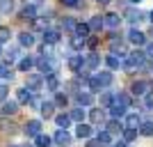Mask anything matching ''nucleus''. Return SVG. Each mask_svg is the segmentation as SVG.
<instances>
[{"label": "nucleus", "mask_w": 153, "mask_h": 147, "mask_svg": "<svg viewBox=\"0 0 153 147\" xmlns=\"http://www.w3.org/2000/svg\"><path fill=\"white\" fill-rule=\"evenodd\" d=\"M119 23H121V16L119 14H114V12H110V14H105L103 16V26H108V28H119Z\"/></svg>", "instance_id": "8"}, {"label": "nucleus", "mask_w": 153, "mask_h": 147, "mask_svg": "<svg viewBox=\"0 0 153 147\" xmlns=\"http://www.w3.org/2000/svg\"><path fill=\"white\" fill-rule=\"evenodd\" d=\"M73 32H76V37H80V39H87V37H89V26H87V23H76V30H73Z\"/></svg>", "instance_id": "22"}, {"label": "nucleus", "mask_w": 153, "mask_h": 147, "mask_svg": "<svg viewBox=\"0 0 153 147\" xmlns=\"http://www.w3.org/2000/svg\"><path fill=\"white\" fill-rule=\"evenodd\" d=\"M44 41L48 46H51V44H57V41H59V32L57 30H48V28H46V30H44Z\"/></svg>", "instance_id": "16"}, {"label": "nucleus", "mask_w": 153, "mask_h": 147, "mask_svg": "<svg viewBox=\"0 0 153 147\" xmlns=\"http://www.w3.org/2000/svg\"><path fill=\"white\" fill-rule=\"evenodd\" d=\"M89 120H91V124H103V120H105L103 108H94V110L89 113Z\"/></svg>", "instance_id": "25"}, {"label": "nucleus", "mask_w": 153, "mask_h": 147, "mask_svg": "<svg viewBox=\"0 0 153 147\" xmlns=\"http://www.w3.org/2000/svg\"><path fill=\"white\" fill-rule=\"evenodd\" d=\"M0 78H2V81H12L14 78V71H12V64L9 62L0 64Z\"/></svg>", "instance_id": "23"}, {"label": "nucleus", "mask_w": 153, "mask_h": 147, "mask_svg": "<svg viewBox=\"0 0 153 147\" xmlns=\"http://www.w3.org/2000/svg\"><path fill=\"white\" fill-rule=\"evenodd\" d=\"M0 101H7V87L0 85Z\"/></svg>", "instance_id": "49"}, {"label": "nucleus", "mask_w": 153, "mask_h": 147, "mask_svg": "<svg viewBox=\"0 0 153 147\" xmlns=\"http://www.w3.org/2000/svg\"><path fill=\"white\" fill-rule=\"evenodd\" d=\"M82 67H85V58L82 55H73V58L69 60V69L71 71H82Z\"/></svg>", "instance_id": "14"}, {"label": "nucleus", "mask_w": 153, "mask_h": 147, "mask_svg": "<svg viewBox=\"0 0 153 147\" xmlns=\"http://www.w3.org/2000/svg\"><path fill=\"white\" fill-rule=\"evenodd\" d=\"M96 140H98V145H101V147H108V145H112V136H110L105 129H101L98 136H96Z\"/></svg>", "instance_id": "19"}, {"label": "nucleus", "mask_w": 153, "mask_h": 147, "mask_svg": "<svg viewBox=\"0 0 153 147\" xmlns=\"http://www.w3.org/2000/svg\"><path fill=\"white\" fill-rule=\"evenodd\" d=\"M53 108H55V106H53L51 101H44V103H41V108H39V110H41V115H44L46 120H48V117H53V113H55V110H53Z\"/></svg>", "instance_id": "32"}, {"label": "nucleus", "mask_w": 153, "mask_h": 147, "mask_svg": "<svg viewBox=\"0 0 153 147\" xmlns=\"http://www.w3.org/2000/svg\"><path fill=\"white\" fill-rule=\"evenodd\" d=\"M133 2H140V0H133Z\"/></svg>", "instance_id": "54"}, {"label": "nucleus", "mask_w": 153, "mask_h": 147, "mask_svg": "<svg viewBox=\"0 0 153 147\" xmlns=\"http://www.w3.org/2000/svg\"><path fill=\"white\" fill-rule=\"evenodd\" d=\"M32 67H34V60H32L30 55H27V58H21V60H19V69H21V71H25V74H27Z\"/></svg>", "instance_id": "30"}, {"label": "nucleus", "mask_w": 153, "mask_h": 147, "mask_svg": "<svg viewBox=\"0 0 153 147\" xmlns=\"http://www.w3.org/2000/svg\"><path fill=\"white\" fill-rule=\"evenodd\" d=\"M105 64H108L110 69H117V67L121 64V60H119V58H114V55H108V58H105Z\"/></svg>", "instance_id": "39"}, {"label": "nucleus", "mask_w": 153, "mask_h": 147, "mask_svg": "<svg viewBox=\"0 0 153 147\" xmlns=\"http://www.w3.org/2000/svg\"><path fill=\"white\" fill-rule=\"evenodd\" d=\"M32 101V92H27L25 87L16 90V103H30Z\"/></svg>", "instance_id": "18"}, {"label": "nucleus", "mask_w": 153, "mask_h": 147, "mask_svg": "<svg viewBox=\"0 0 153 147\" xmlns=\"http://www.w3.org/2000/svg\"><path fill=\"white\" fill-rule=\"evenodd\" d=\"M140 127H142V117L137 115V113H130V115L126 117V127L123 129H135V131H137Z\"/></svg>", "instance_id": "10"}, {"label": "nucleus", "mask_w": 153, "mask_h": 147, "mask_svg": "<svg viewBox=\"0 0 153 147\" xmlns=\"http://www.w3.org/2000/svg\"><path fill=\"white\" fill-rule=\"evenodd\" d=\"M96 2H98V5H103V7H105V5H110V0H96Z\"/></svg>", "instance_id": "51"}, {"label": "nucleus", "mask_w": 153, "mask_h": 147, "mask_svg": "<svg viewBox=\"0 0 153 147\" xmlns=\"http://www.w3.org/2000/svg\"><path fill=\"white\" fill-rule=\"evenodd\" d=\"M23 133L30 136V138H37V136L41 133V122H39V120H30V122H25V127H23Z\"/></svg>", "instance_id": "2"}, {"label": "nucleus", "mask_w": 153, "mask_h": 147, "mask_svg": "<svg viewBox=\"0 0 153 147\" xmlns=\"http://www.w3.org/2000/svg\"><path fill=\"white\" fill-rule=\"evenodd\" d=\"M144 101H146V108H153V92H149V94L144 96Z\"/></svg>", "instance_id": "47"}, {"label": "nucleus", "mask_w": 153, "mask_h": 147, "mask_svg": "<svg viewBox=\"0 0 153 147\" xmlns=\"http://www.w3.org/2000/svg\"><path fill=\"white\" fill-rule=\"evenodd\" d=\"M76 101L80 103V106H91V103H94V94H91V92H78Z\"/></svg>", "instance_id": "13"}, {"label": "nucleus", "mask_w": 153, "mask_h": 147, "mask_svg": "<svg viewBox=\"0 0 153 147\" xmlns=\"http://www.w3.org/2000/svg\"><path fill=\"white\" fill-rule=\"evenodd\" d=\"M140 131L144 136H153V122H144V124L140 127Z\"/></svg>", "instance_id": "41"}, {"label": "nucleus", "mask_w": 153, "mask_h": 147, "mask_svg": "<svg viewBox=\"0 0 153 147\" xmlns=\"http://www.w3.org/2000/svg\"><path fill=\"white\" fill-rule=\"evenodd\" d=\"M53 140L57 142V145H71V133L69 131H64V129H57V133L53 136Z\"/></svg>", "instance_id": "9"}, {"label": "nucleus", "mask_w": 153, "mask_h": 147, "mask_svg": "<svg viewBox=\"0 0 153 147\" xmlns=\"http://www.w3.org/2000/svg\"><path fill=\"white\" fill-rule=\"evenodd\" d=\"M110 115H112V120H121V117L126 115V108H121V106L112 103V106H110Z\"/></svg>", "instance_id": "29"}, {"label": "nucleus", "mask_w": 153, "mask_h": 147, "mask_svg": "<svg viewBox=\"0 0 153 147\" xmlns=\"http://www.w3.org/2000/svg\"><path fill=\"white\" fill-rule=\"evenodd\" d=\"M55 124H57L59 129H64V131H66V129H69V124H71V117L66 115V113H62V115L55 117Z\"/></svg>", "instance_id": "28"}, {"label": "nucleus", "mask_w": 153, "mask_h": 147, "mask_svg": "<svg viewBox=\"0 0 153 147\" xmlns=\"http://www.w3.org/2000/svg\"><path fill=\"white\" fill-rule=\"evenodd\" d=\"M34 28H39V30H46V19H34Z\"/></svg>", "instance_id": "46"}, {"label": "nucleus", "mask_w": 153, "mask_h": 147, "mask_svg": "<svg viewBox=\"0 0 153 147\" xmlns=\"http://www.w3.org/2000/svg\"><path fill=\"white\" fill-rule=\"evenodd\" d=\"M128 41H130V44H135L137 48H140V46L146 44V35H144V32H140L137 28H133V30L128 32Z\"/></svg>", "instance_id": "3"}, {"label": "nucleus", "mask_w": 153, "mask_h": 147, "mask_svg": "<svg viewBox=\"0 0 153 147\" xmlns=\"http://www.w3.org/2000/svg\"><path fill=\"white\" fill-rule=\"evenodd\" d=\"M23 147H34V145H23Z\"/></svg>", "instance_id": "53"}, {"label": "nucleus", "mask_w": 153, "mask_h": 147, "mask_svg": "<svg viewBox=\"0 0 153 147\" xmlns=\"http://www.w3.org/2000/svg\"><path fill=\"white\" fill-rule=\"evenodd\" d=\"M19 44L25 46V48L34 46V35H32V32H21V35H19Z\"/></svg>", "instance_id": "17"}, {"label": "nucleus", "mask_w": 153, "mask_h": 147, "mask_svg": "<svg viewBox=\"0 0 153 147\" xmlns=\"http://www.w3.org/2000/svg\"><path fill=\"white\" fill-rule=\"evenodd\" d=\"M87 147H101V145H98V140H89V142H87Z\"/></svg>", "instance_id": "50"}, {"label": "nucleus", "mask_w": 153, "mask_h": 147, "mask_svg": "<svg viewBox=\"0 0 153 147\" xmlns=\"http://www.w3.org/2000/svg\"><path fill=\"white\" fill-rule=\"evenodd\" d=\"M110 51L114 58H126L128 51H126V44H123L121 39H117V35H112V41H110Z\"/></svg>", "instance_id": "1"}, {"label": "nucleus", "mask_w": 153, "mask_h": 147, "mask_svg": "<svg viewBox=\"0 0 153 147\" xmlns=\"http://www.w3.org/2000/svg\"><path fill=\"white\" fill-rule=\"evenodd\" d=\"M126 19L130 21L133 26H137L140 21H144V19H146V14H144V12H140V9H133V7H130V9H126Z\"/></svg>", "instance_id": "6"}, {"label": "nucleus", "mask_w": 153, "mask_h": 147, "mask_svg": "<svg viewBox=\"0 0 153 147\" xmlns=\"http://www.w3.org/2000/svg\"><path fill=\"white\" fill-rule=\"evenodd\" d=\"M16 58H19V48H9V51H7V62L12 64Z\"/></svg>", "instance_id": "43"}, {"label": "nucleus", "mask_w": 153, "mask_h": 147, "mask_svg": "<svg viewBox=\"0 0 153 147\" xmlns=\"http://www.w3.org/2000/svg\"><path fill=\"white\" fill-rule=\"evenodd\" d=\"M98 64H101V55H98V53H89V58L85 60V67H87V69H96Z\"/></svg>", "instance_id": "24"}, {"label": "nucleus", "mask_w": 153, "mask_h": 147, "mask_svg": "<svg viewBox=\"0 0 153 147\" xmlns=\"http://www.w3.org/2000/svg\"><path fill=\"white\" fill-rule=\"evenodd\" d=\"M14 12V0H0V14H12Z\"/></svg>", "instance_id": "33"}, {"label": "nucleus", "mask_w": 153, "mask_h": 147, "mask_svg": "<svg viewBox=\"0 0 153 147\" xmlns=\"http://www.w3.org/2000/svg\"><path fill=\"white\" fill-rule=\"evenodd\" d=\"M21 19H23V21H34V19H37V7L25 5L23 9H21Z\"/></svg>", "instance_id": "15"}, {"label": "nucleus", "mask_w": 153, "mask_h": 147, "mask_svg": "<svg viewBox=\"0 0 153 147\" xmlns=\"http://www.w3.org/2000/svg\"><path fill=\"white\" fill-rule=\"evenodd\" d=\"M62 5H66V7H80V5H82V0H62Z\"/></svg>", "instance_id": "44"}, {"label": "nucleus", "mask_w": 153, "mask_h": 147, "mask_svg": "<svg viewBox=\"0 0 153 147\" xmlns=\"http://www.w3.org/2000/svg\"><path fill=\"white\" fill-rule=\"evenodd\" d=\"M144 55H146V58H153V41H151V44H146V51H144Z\"/></svg>", "instance_id": "48"}, {"label": "nucleus", "mask_w": 153, "mask_h": 147, "mask_svg": "<svg viewBox=\"0 0 153 147\" xmlns=\"http://www.w3.org/2000/svg\"><path fill=\"white\" fill-rule=\"evenodd\" d=\"M91 133H94V129H91V127H87L85 122L76 127V136H78V138H89Z\"/></svg>", "instance_id": "21"}, {"label": "nucleus", "mask_w": 153, "mask_h": 147, "mask_svg": "<svg viewBox=\"0 0 153 147\" xmlns=\"http://www.w3.org/2000/svg\"><path fill=\"white\" fill-rule=\"evenodd\" d=\"M149 19H151V23H153V12H151V14H149Z\"/></svg>", "instance_id": "52"}, {"label": "nucleus", "mask_w": 153, "mask_h": 147, "mask_svg": "<svg viewBox=\"0 0 153 147\" xmlns=\"http://www.w3.org/2000/svg\"><path fill=\"white\" fill-rule=\"evenodd\" d=\"M64 28H66L69 32H73V30H76V21H73V19H66V21H64Z\"/></svg>", "instance_id": "45"}, {"label": "nucleus", "mask_w": 153, "mask_h": 147, "mask_svg": "<svg viewBox=\"0 0 153 147\" xmlns=\"http://www.w3.org/2000/svg\"><path fill=\"white\" fill-rule=\"evenodd\" d=\"M41 85H44V78H41V76H37V74H27V81H25V90H27V92H37Z\"/></svg>", "instance_id": "4"}, {"label": "nucleus", "mask_w": 153, "mask_h": 147, "mask_svg": "<svg viewBox=\"0 0 153 147\" xmlns=\"http://www.w3.org/2000/svg\"><path fill=\"white\" fill-rule=\"evenodd\" d=\"M51 142H53V138L46 136V133H39L37 138H34V145L37 147H51Z\"/></svg>", "instance_id": "27"}, {"label": "nucleus", "mask_w": 153, "mask_h": 147, "mask_svg": "<svg viewBox=\"0 0 153 147\" xmlns=\"http://www.w3.org/2000/svg\"><path fill=\"white\" fill-rule=\"evenodd\" d=\"M105 131H108L110 136H112V133H123V124H121L119 120H110V122H108V129H105Z\"/></svg>", "instance_id": "20"}, {"label": "nucleus", "mask_w": 153, "mask_h": 147, "mask_svg": "<svg viewBox=\"0 0 153 147\" xmlns=\"http://www.w3.org/2000/svg\"><path fill=\"white\" fill-rule=\"evenodd\" d=\"M151 87H153V85L149 83V81H135L130 90H133V94H137V96H146Z\"/></svg>", "instance_id": "5"}, {"label": "nucleus", "mask_w": 153, "mask_h": 147, "mask_svg": "<svg viewBox=\"0 0 153 147\" xmlns=\"http://www.w3.org/2000/svg\"><path fill=\"white\" fill-rule=\"evenodd\" d=\"M9 37H12V30L9 28H0V44L9 41Z\"/></svg>", "instance_id": "40"}, {"label": "nucleus", "mask_w": 153, "mask_h": 147, "mask_svg": "<svg viewBox=\"0 0 153 147\" xmlns=\"http://www.w3.org/2000/svg\"><path fill=\"white\" fill-rule=\"evenodd\" d=\"M151 35H153V28H151Z\"/></svg>", "instance_id": "55"}, {"label": "nucleus", "mask_w": 153, "mask_h": 147, "mask_svg": "<svg viewBox=\"0 0 153 147\" xmlns=\"http://www.w3.org/2000/svg\"><path fill=\"white\" fill-rule=\"evenodd\" d=\"M96 81H98L101 90H103V87H108V85L112 83V71H98V74H96Z\"/></svg>", "instance_id": "12"}, {"label": "nucleus", "mask_w": 153, "mask_h": 147, "mask_svg": "<svg viewBox=\"0 0 153 147\" xmlns=\"http://www.w3.org/2000/svg\"><path fill=\"white\" fill-rule=\"evenodd\" d=\"M137 138V131L135 129H123V142H130Z\"/></svg>", "instance_id": "38"}, {"label": "nucleus", "mask_w": 153, "mask_h": 147, "mask_svg": "<svg viewBox=\"0 0 153 147\" xmlns=\"http://www.w3.org/2000/svg\"><path fill=\"white\" fill-rule=\"evenodd\" d=\"M96 44H98V37H96V35H89V37L85 39V46H89V48H96Z\"/></svg>", "instance_id": "42"}, {"label": "nucleus", "mask_w": 153, "mask_h": 147, "mask_svg": "<svg viewBox=\"0 0 153 147\" xmlns=\"http://www.w3.org/2000/svg\"><path fill=\"white\" fill-rule=\"evenodd\" d=\"M69 117H71V122L82 124V122H85V110H82V108H73V110L69 113Z\"/></svg>", "instance_id": "26"}, {"label": "nucleus", "mask_w": 153, "mask_h": 147, "mask_svg": "<svg viewBox=\"0 0 153 147\" xmlns=\"http://www.w3.org/2000/svg\"><path fill=\"white\" fill-rule=\"evenodd\" d=\"M0 113H2V115H16V113H19V103L16 101H2Z\"/></svg>", "instance_id": "11"}, {"label": "nucleus", "mask_w": 153, "mask_h": 147, "mask_svg": "<svg viewBox=\"0 0 153 147\" xmlns=\"http://www.w3.org/2000/svg\"><path fill=\"white\" fill-rule=\"evenodd\" d=\"M101 106L103 108H110V106H112V94H110V92H101Z\"/></svg>", "instance_id": "36"}, {"label": "nucleus", "mask_w": 153, "mask_h": 147, "mask_svg": "<svg viewBox=\"0 0 153 147\" xmlns=\"http://www.w3.org/2000/svg\"><path fill=\"white\" fill-rule=\"evenodd\" d=\"M87 26H89V30H101L103 28V16H91V21Z\"/></svg>", "instance_id": "34"}, {"label": "nucleus", "mask_w": 153, "mask_h": 147, "mask_svg": "<svg viewBox=\"0 0 153 147\" xmlns=\"http://www.w3.org/2000/svg\"><path fill=\"white\" fill-rule=\"evenodd\" d=\"M112 101H114L117 106H121V108H130V106H133V99H130V94H126V92L114 94V96H112Z\"/></svg>", "instance_id": "7"}, {"label": "nucleus", "mask_w": 153, "mask_h": 147, "mask_svg": "<svg viewBox=\"0 0 153 147\" xmlns=\"http://www.w3.org/2000/svg\"><path fill=\"white\" fill-rule=\"evenodd\" d=\"M71 48H73V51H82V48H85V39L73 37V39H71Z\"/></svg>", "instance_id": "37"}, {"label": "nucleus", "mask_w": 153, "mask_h": 147, "mask_svg": "<svg viewBox=\"0 0 153 147\" xmlns=\"http://www.w3.org/2000/svg\"><path fill=\"white\" fill-rule=\"evenodd\" d=\"M53 106L66 108V106H69V96H66V94H57V96H55V103H53Z\"/></svg>", "instance_id": "35"}, {"label": "nucleus", "mask_w": 153, "mask_h": 147, "mask_svg": "<svg viewBox=\"0 0 153 147\" xmlns=\"http://www.w3.org/2000/svg\"><path fill=\"white\" fill-rule=\"evenodd\" d=\"M46 87L48 90H53V92H57V87H59V78L53 74V76H46Z\"/></svg>", "instance_id": "31"}]
</instances>
